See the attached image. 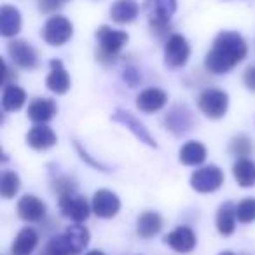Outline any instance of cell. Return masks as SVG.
<instances>
[{
	"label": "cell",
	"mask_w": 255,
	"mask_h": 255,
	"mask_svg": "<svg viewBox=\"0 0 255 255\" xmlns=\"http://www.w3.org/2000/svg\"><path fill=\"white\" fill-rule=\"evenodd\" d=\"M248 47L238 32L224 30L213 40L212 49L205 58V68L213 75L229 74L247 58Z\"/></svg>",
	"instance_id": "6da1fadb"
},
{
	"label": "cell",
	"mask_w": 255,
	"mask_h": 255,
	"mask_svg": "<svg viewBox=\"0 0 255 255\" xmlns=\"http://www.w3.org/2000/svg\"><path fill=\"white\" fill-rule=\"evenodd\" d=\"M89 238V231L82 224H74L68 226L65 233L51 238L40 255H79L88 248Z\"/></svg>",
	"instance_id": "7a4b0ae2"
},
{
	"label": "cell",
	"mask_w": 255,
	"mask_h": 255,
	"mask_svg": "<svg viewBox=\"0 0 255 255\" xmlns=\"http://www.w3.org/2000/svg\"><path fill=\"white\" fill-rule=\"evenodd\" d=\"M96 42H98V53H96V60L102 61L103 65H112L117 61L119 53L123 47L128 44L129 35L123 30H116L112 26H100L95 33Z\"/></svg>",
	"instance_id": "3957f363"
},
{
	"label": "cell",
	"mask_w": 255,
	"mask_h": 255,
	"mask_svg": "<svg viewBox=\"0 0 255 255\" xmlns=\"http://www.w3.org/2000/svg\"><path fill=\"white\" fill-rule=\"evenodd\" d=\"M143 11L149 18L152 32H157L161 35L170 26V19L177 12V0H145Z\"/></svg>",
	"instance_id": "277c9868"
},
{
	"label": "cell",
	"mask_w": 255,
	"mask_h": 255,
	"mask_svg": "<svg viewBox=\"0 0 255 255\" xmlns=\"http://www.w3.org/2000/svg\"><path fill=\"white\" fill-rule=\"evenodd\" d=\"M40 35H42L44 42L49 44V46L53 47L65 46L72 39V35H74V25L65 16L54 14L44 23Z\"/></svg>",
	"instance_id": "5b68a950"
},
{
	"label": "cell",
	"mask_w": 255,
	"mask_h": 255,
	"mask_svg": "<svg viewBox=\"0 0 255 255\" xmlns=\"http://www.w3.org/2000/svg\"><path fill=\"white\" fill-rule=\"evenodd\" d=\"M58 206L63 217L72 220L74 224H82L84 220L89 219L93 208L91 203L84 198V196L77 194V192H70V194H63L58 198Z\"/></svg>",
	"instance_id": "8992f818"
},
{
	"label": "cell",
	"mask_w": 255,
	"mask_h": 255,
	"mask_svg": "<svg viewBox=\"0 0 255 255\" xmlns=\"http://www.w3.org/2000/svg\"><path fill=\"white\" fill-rule=\"evenodd\" d=\"M198 107L210 119H220L229 109V95L222 89H205L198 98Z\"/></svg>",
	"instance_id": "52a82bcc"
},
{
	"label": "cell",
	"mask_w": 255,
	"mask_h": 255,
	"mask_svg": "<svg viewBox=\"0 0 255 255\" xmlns=\"http://www.w3.org/2000/svg\"><path fill=\"white\" fill-rule=\"evenodd\" d=\"M222 184H224V171L219 166H215V164L198 168L191 175V187L196 192H201V194H210V192L219 191L222 187Z\"/></svg>",
	"instance_id": "ba28073f"
},
{
	"label": "cell",
	"mask_w": 255,
	"mask_h": 255,
	"mask_svg": "<svg viewBox=\"0 0 255 255\" xmlns=\"http://www.w3.org/2000/svg\"><path fill=\"white\" fill-rule=\"evenodd\" d=\"M191 58V46L180 33H173L164 42V63L170 68H182Z\"/></svg>",
	"instance_id": "9c48e42d"
},
{
	"label": "cell",
	"mask_w": 255,
	"mask_h": 255,
	"mask_svg": "<svg viewBox=\"0 0 255 255\" xmlns=\"http://www.w3.org/2000/svg\"><path fill=\"white\" fill-rule=\"evenodd\" d=\"M7 54L14 65L25 70H35L39 67V54L30 42L14 39L7 44Z\"/></svg>",
	"instance_id": "30bf717a"
},
{
	"label": "cell",
	"mask_w": 255,
	"mask_h": 255,
	"mask_svg": "<svg viewBox=\"0 0 255 255\" xmlns=\"http://www.w3.org/2000/svg\"><path fill=\"white\" fill-rule=\"evenodd\" d=\"M112 121L114 123L123 124V126L126 128V129H129V131H131L142 143L152 147V149H156L157 147L156 138L149 133V129L145 128V124L140 123V121L136 119L131 112H128V110H124V109H117L116 112L112 114Z\"/></svg>",
	"instance_id": "8fae6325"
},
{
	"label": "cell",
	"mask_w": 255,
	"mask_h": 255,
	"mask_svg": "<svg viewBox=\"0 0 255 255\" xmlns=\"http://www.w3.org/2000/svg\"><path fill=\"white\" fill-rule=\"evenodd\" d=\"M91 208L93 213L100 219H112L119 213L121 199L116 192L109 191V189H100L93 194Z\"/></svg>",
	"instance_id": "7c38bea8"
},
{
	"label": "cell",
	"mask_w": 255,
	"mask_h": 255,
	"mask_svg": "<svg viewBox=\"0 0 255 255\" xmlns=\"http://www.w3.org/2000/svg\"><path fill=\"white\" fill-rule=\"evenodd\" d=\"M164 243H166L171 250L178 252V254H191L196 248L198 240H196V234L191 227L180 226L164 236Z\"/></svg>",
	"instance_id": "4fadbf2b"
},
{
	"label": "cell",
	"mask_w": 255,
	"mask_h": 255,
	"mask_svg": "<svg viewBox=\"0 0 255 255\" xmlns=\"http://www.w3.org/2000/svg\"><path fill=\"white\" fill-rule=\"evenodd\" d=\"M192 124H194L192 114L185 105H175L173 109L170 110V114L166 116V119H164L166 129H170V131L177 136L187 133L192 128Z\"/></svg>",
	"instance_id": "5bb4252c"
},
{
	"label": "cell",
	"mask_w": 255,
	"mask_h": 255,
	"mask_svg": "<svg viewBox=\"0 0 255 255\" xmlns=\"http://www.w3.org/2000/svg\"><path fill=\"white\" fill-rule=\"evenodd\" d=\"M49 75L46 77V86L51 93L54 95H65L70 89L72 81L68 75L67 68L63 67L60 60H51L49 61Z\"/></svg>",
	"instance_id": "9a60e30c"
},
{
	"label": "cell",
	"mask_w": 255,
	"mask_h": 255,
	"mask_svg": "<svg viewBox=\"0 0 255 255\" xmlns=\"http://www.w3.org/2000/svg\"><path fill=\"white\" fill-rule=\"evenodd\" d=\"M46 203L40 201L37 196L33 194H25L18 201V215L25 222H40V220L46 217Z\"/></svg>",
	"instance_id": "2e32d148"
},
{
	"label": "cell",
	"mask_w": 255,
	"mask_h": 255,
	"mask_svg": "<svg viewBox=\"0 0 255 255\" xmlns=\"http://www.w3.org/2000/svg\"><path fill=\"white\" fill-rule=\"evenodd\" d=\"M168 103L166 91L159 88H147L136 96V109L143 114H154L159 112Z\"/></svg>",
	"instance_id": "e0dca14e"
},
{
	"label": "cell",
	"mask_w": 255,
	"mask_h": 255,
	"mask_svg": "<svg viewBox=\"0 0 255 255\" xmlns=\"http://www.w3.org/2000/svg\"><path fill=\"white\" fill-rule=\"evenodd\" d=\"M21 12L14 7V5H2L0 7V35L5 39L16 37L21 32Z\"/></svg>",
	"instance_id": "ac0fdd59"
},
{
	"label": "cell",
	"mask_w": 255,
	"mask_h": 255,
	"mask_svg": "<svg viewBox=\"0 0 255 255\" xmlns=\"http://www.w3.org/2000/svg\"><path fill=\"white\" fill-rule=\"evenodd\" d=\"M25 140H26V143H28V147H32V149L47 150L56 145L58 136L49 126H46V124H37V126H33L32 129L26 133Z\"/></svg>",
	"instance_id": "d6986e66"
},
{
	"label": "cell",
	"mask_w": 255,
	"mask_h": 255,
	"mask_svg": "<svg viewBox=\"0 0 255 255\" xmlns=\"http://www.w3.org/2000/svg\"><path fill=\"white\" fill-rule=\"evenodd\" d=\"M56 112H58V107L51 98H35L28 105L26 116H28V119L33 121V123L46 124L56 116Z\"/></svg>",
	"instance_id": "ffe728a7"
},
{
	"label": "cell",
	"mask_w": 255,
	"mask_h": 255,
	"mask_svg": "<svg viewBox=\"0 0 255 255\" xmlns=\"http://www.w3.org/2000/svg\"><path fill=\"white\" fill-rule=\"evenodd\" d=\"M140 12V5L136 0H116L112 5H110V19L119 25H126V23H131L136 19Z\"/></svg>",
	"instance_id": "44dd1931"
},
{
	"label": "cell",
	"mask_w": 255,
	"mask_h": 255,
	"mask_svg": "<svg viewBox=\"0 0 255 255\" xmlns=\"http://www.w3.org/2000/svg\"><path fill=\"white\" fill-rule=\"evenodd\" d=\"M163 229V219L157 212H143L136 219V234L142 240H150Z\"/></svg>",
	"instance_id": "7402d4cb"
},
{
	"label": "cell",
	"mask_w": 255,
	"mask_h": 255,
	"mask_svg": "<svg viewBox=\"0 0 255 255\" xmlns=\"http://www.w3.org/2000/svg\"><path fill=\"white\" fill-rule=\"evenodd\" d=\"M39 245V234L32 227H25L18 233L11 245V254L12 255H32L33 250Z\"/></svg>",
	"instance_id": "603a6c76"
},
{
	"label": "cell",
	"mask_w": 255,
	"mask_h": 255,
	"mask_svg": "<svg viewBox=\"0 0 255 255\" xmlns=\"http://www.w3.org/2000/svg\"><path fill=\"white\" fill-rule=\"evenodd\" d=\"M206 156H208L206 147L201 142H196V140L184 143L180 152H178V159L185 166H199L206 161Z\"/></svg>",
	"instance_id": "cb8c5ba5"
},
{
	"label": "cell",
	"mask_w": 255,
	"mask_h": 255,
	"mask_svg": "<svg viewBox=\"0 0 255 255\" xmlns=\"http://www.w3.org/2000/svg\"><path fill=\"white\" fill-rule=\"evenodd\" d=\"M236 206L233 203H224L220 205L219 212H217V231H219L222 236H231L236 229Z\"/></svg>",
	"instance_id": "d4e9b609"
},
{
	"label": "cell",
	"mask_w": 255,
	"mask_h": 255,
	"mask_svg": "<svg viewBox=\"0 0 255 255\" xmlns=\"http://www.w3.org/2000/svg\"><path fill=\"white\" fill-rule=\"evenodd\" d=\"M26 103V93L16 84L4 86L2 91V110L4 112H18Z\"/></svg>",
	"instance_id": "484cf974"
},
{
	"label": "cell",
	"mask_w": 255,
	"mask_h": 255,
	"mask_svg": "<svg viewBox=\"0 0 255 255\" xmlns=\"http://www.w3.org/2000/svg\"><path fill=\"white\" fill-rule=\"evenodd\" d=\"M233 175L238 185L243 189L254 187L255 185V163L248 157L238 159L233 166Z\"/></svg>",
	"instance_id": "4316f807"
},
{
	"label": "cell",
	"mask_w": 255,
	"mask_h": 255,
	"mask_svg": "<svg viewBox=\"0 0 255 255\" xmlns=\"http://www.w3.org/2000/svg\"><path fill=\"white\" fill-rule=\"evenodd\" d=\"M19 187H21V180H19V175L16 171H2V177H0V194H2V198L12 199L19 192Z\"/></svg>",
	"instance_id": "83f0119b"
},
{
	"label": "cell",
	"mask_w": 255,
	"mask_h": 255,
	"mask_svg": "<svg viewBox=\"0 0 255 255\" xmlns=\"http://www.w3.org/2000/svg\"><path fill=\"white\" fill-rule=\"evenodd\" d=\"M255 150V145H254V140L247 135H238L231 140L229 143V152L233 156H236L238 159H243V157H248L252 156V152Z\"/></svg>",
	"instance_id": "f1b7e54d"
},
{
	"label": "cell",
	"mask_w": 255,
	"mask_h": 255,
	"mask_svg": "<svg viewBox=\"0 0 255 255\" xmlns=\"http://www.w3.org/2000/svg\"><path fill=\"white\" fill-rule=\"evenodd\" d=\"M236 217L240 224L255 222V198H245L236 205Z\"/></svg>",
	"instance_id": "f546056e"
},
{
	"label": "cell",
	"mask_w": 255,
	"mask_h": 255,
	"mask_svg": "<svg viewBox=\"0 0 255 255\" xmlns=\"http://www.w3.org/2000/svg\"><path fill=\"white\" fill-rule=\"evenodd\" d=\"M54 191L58 192V196L70 194V192H77V184L72 177L63 175V177H58L54 180Z\"/></svg>",
	"instance_id": "4dcf8cb0"
},
{
	"label": "cell",
	"mask_w": 255,
	"mask_h": 255,
	"mask_svg": "<svg viewBox=\"0 0 255 255\" xmlns=\"http://www.w3.org/2000/svg\"><path fill=\"white\" fill-rule=\"evenodd\" d=\"M123 79L129 88H136V86L142 82V74H140L135 67H128V68H124Z\"/></svg>",
	"instance_id": "1f68e13d"
},
{
	"label": "cell",
	"mask_w": 255,
	"mask_h": 255,
	"mask_svg": "<svg viewBox=\"0 0 255 255\" xmlns=\"http://www.w3.org/2000/svg\"><path fill=\"white\" fill-rule=\"evenodd\" d=\"M37 7L44 14H56L61 7V0H37Z\"/></svg>",
	"instance_id": "d6a6232c"
},
{
	"label": "cell",
	"mask_w": 255,
	"mask_h": 255,
	"mask_svg": "<svg viewBox=\"0 0 255 255\" xmlns=\"http://www.w3.org/2000/svg\"><path fill=\"white\" fill-rule=\"evenodd\" d=\"M243 84L248 91L255 93V65H250V67L245 70L243 74Z\"/></svg>",
	"instance_id": "836d02e7"
},
{
	"label": "cell",
	"mask_w": 255,
	"mask_h": 255,
	"mask_svg": "<svg viewBox=\"0 0 255 255\" xmlns=\"http://www.w3.org/2000/svg\"><path fill=\"white\" fill-rule=\"evenodd\" d=\"M75 147H77V150H79V154H81V157H82V159H86V161H88V163L91 164V166L98 168V170H105V166H103V164H100L98 161H93L91 157H89L88 154H86V150H82V147L79 145V143H75Z\"/></svg>",
	"instance_id": "e575fe53"
},
{
	"label": "cell",
	"mask_w": 255,
	"mask_h": 255,
	"mask_svg": "<svg viewBox=\"0 0 255 255\" xmlns=\"http://www.w3.org/2000/svg\"><path fill=\"white\" fill-rule=\"evenodd\" d=\"M86 255H105V254H103L102 250H91V252H88Z\"/></svg>",
	"instance_id": "d590c367"
},
{
	"label": "cell",
	"mask_w": 255,
	"mask_h": 255,
	"mask_svg": "<svg viewBox=\"0 0 255 255\" xmlns=\"http://www.w3.org/2000/svg\"><path fill=\"white\" fill-rule=\"evenodd\" d=\"M219 255H234L233 252H222V254H219Z\"/></svg>",
	"instance_id": "8d00e7d4"
},
{
	"label": "cell",
	"mask_w": 255,
	"mask_h": 255,
	"mask_svg": "<svg viewBox=\"0 0 255 255\" xmlns=\"http://www.w3.org/2000/svg\"><path fill=\"white\" fill-rule=\"evenodd\" d=\"M61 2H67V0H61Z\"/></svg>",
	"instance_id": "74e56055"
},
{
	"label": "cell",
	"mask_w": 255,
	"mask_h": 255,
	"mask_svg": "<svg viewBox=\"0 0 255 255\" xmlns=\"http://www.w3.org/2000/svg\"><path fill=\"white\" fill-rule=\"evenodd\" d=\"M226 2H229V0H226Z\"/></svg>",
	"instance_id": "f35d334b"
}]
</instances>
